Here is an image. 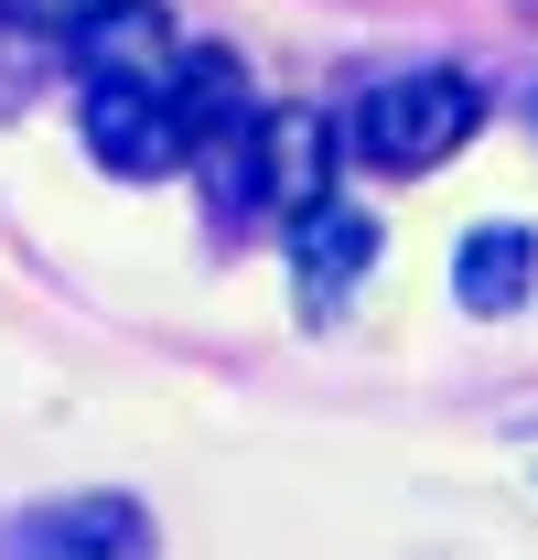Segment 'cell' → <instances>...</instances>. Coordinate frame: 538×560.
Instances as JSON below:
<instances>
[{"mask_svg":"<svg viewBox=\"0 0 538 560\" xmlns=\"http://www.w3.org/2000/svg\"><path fill=\"white\" fill-rule=\"evenodd\" d=\"M335 151H344L335 119H313V108H280L259 130V173H269V215H280V226L335 195Z\"/></svg>","mask_w":538,"mask_h":560,"instance_id":"8992f818","label":"cell"},{"mask_svg":"<svg viewBox=\"0 0 538 560\" xmlns=\"http://www.w3.org/2000/svg\"><path fill=\"white\" fill-rule=\"evenodd\" d=\"M162 528L140 495H55V506H22L0 517V560H151Z\"/></svg>","mask_w":538,"mask_h":560,"instance_id":"7a4b0ae2","label":"cell"},{"mask_svg":"<svg viewBox=\"0 0 538 560\" xmlns=\"http://www.w3.org/2000/svg\"><path fill=\"white\" fill-rule=\"evenodd\" d=\"M66 44H75V66H86V86H108V75L119 86H173L184 75V33H173L162 0H97Z\"/></svg>","mask_w":538,"mask_h":560,"instance_id":"277c9868","label":"cell"},{"mask_svg":"<svg viewBox=\"0 0 538 560\" xmlns=\"http://www.w3.org/2000/svg\"><path fill=\"white\" fill-rule=\"evenodd\" d=\"M291 259H302V291H313V313H335L344 280H366V259H377V215L344 206V195H324L313 215H291Z\"/></svg>","mask_w":538,"mask_h":560,"instance_id":"52a82bcc","label":"cell"},{"mask_svg":"<svg viewBox=\"0 0 538 560\" xmlns=\"http://www.w3.org/2000/svg\"><path fill=\"white\" fill-rule=\"evenodd\" d=\"M484 130V86L464 66H409L388 86H366L355 97V119H344V151H366V162H388V173H431L442 151H464Z\"/></svg>","mask_w":538,"mask_h":560,"instance_id":"6da1fadb","label":"cell"},{"mask_svg":"<svg viewBox=\"0 0 538 560\" xmlns=\"http://www.w3.org/2000/svg\"><path fill=\"white\" fill-rule=\"evenodd\" d=\"M86 140H97V162L108 173H130V184H151V173H184V151H195V130H184V108H173V86H86Z\"/></svg>","mask_w":538,"mask_h":560,"instance_id":"3957f363","label":"cell"},{"mask_svg":"<svg viewBox=\"0 0 538 560\" xmlns=\"http://www.w3.org/2000/svg\"><path fill=\"white\" fill-rule=\"evenodd\" d=\"M0 11H11V22H33V33H75L97 0H0Z\"/></svg>","mask_w":538,"mask_h":560,"instance_id":"ba28073f","label":"cell"},{"mask_svg":"<svg viewBox=\"0 0 538 560\" xmlns=\"http://www.w3.org/2000/svg\"><path fill=\"white\" fill-rule=\"evenodd\" d=\"M528 291H538V226H517V215H484L464 248H453V302L495 324V313H517Z\"/></svg>","mask_w":538,"mask_h":560,"instance_id":"5b68a950","label":"cell"},{"mask_svg":"<svg viewBox=\"0 0 538 560\" xmlns=\"http://www.w3.org/2000/svg\"><path fill=\"white\" fill-rule=\"evenodd\" d=\"M528 119H538V97H528Z\"/></svg>","mask_w":538,"mask_h":560,"instance_id":"9c48e42d","label":"cell"}]
</instances>
